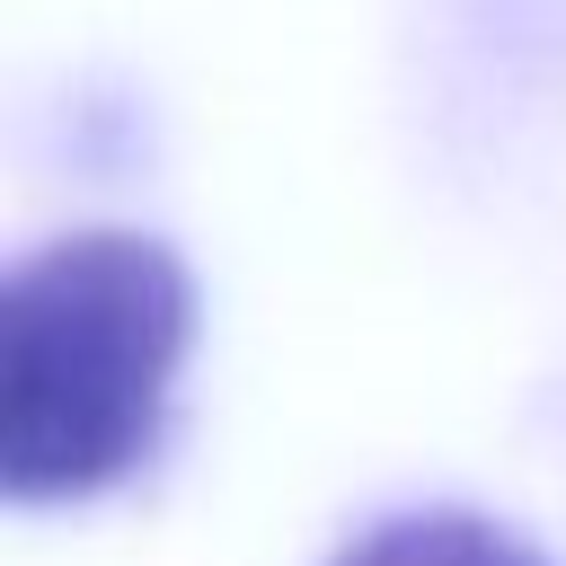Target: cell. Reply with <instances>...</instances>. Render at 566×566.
I'll return each instance as SVG.
<instances>
[{
    "label": "cell",
    "instance_id": "cell-1",
    "mask_svg": "<svg viewBox=\"0 0 566 566\" xmlns=\"http://www.w3.org/2000/svg\"><path fill=\"white\" fill-rule=\"evenodd\" d=\"M203 301L150 230H62L0 283V495H115L168 433Z\"/></svg>",
    "mask_w": 566,
    "mask_h": 566
},
{
    "label": "cell",
    "instance_id": "cell-2",
    "mask_svg": "<svg viewBox=\"0 0 566 566\" xmlns=\"http://www.w3.org/2000/svg\"><path fill=\"white\" fill-rule=\"evenodd\" d=\"M327 566H548V548L478 504H398L363 522Z\"/></svg>",
    "mask_w": 566,
    "mask_h": 566
}]
</instances>
